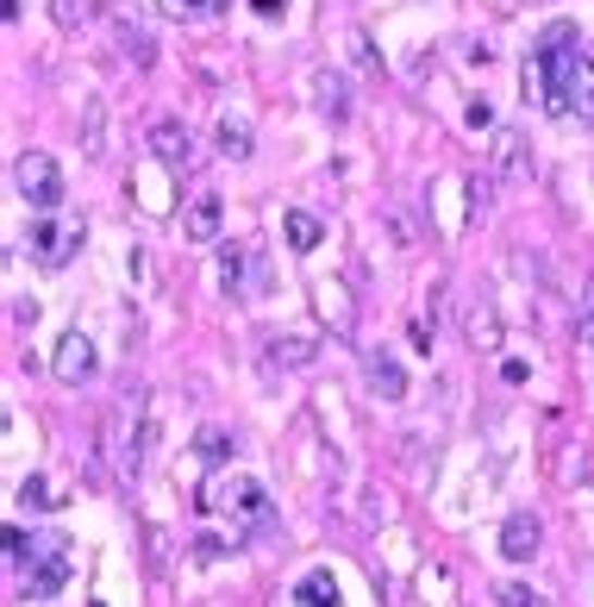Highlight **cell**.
I'll return each mask as SVG.
<instances>
[{"label": "cell", "mask_w": 594, "mask_h": 607, "mask_svg": "<svg viewBox=\"0 0 594 607\" xmlns=\"http://www.w3.org/2000/svg\"><path fill=\"white\" fill-rule=\"evenodd\" d=\"M589 63H594V45H582V32H576L570 20L545 26L539 51H532V70H539L545 107L557 113V120H564V113H576V101H582V82H589Z\"/></svg>", "instance_id": "obj_1"}, {"label": "cell", "mask_w": 594, "mask_h": 607, "mask_svg": "<svg viewBox=\"0 0 594 607\" xmlns=\"http://www.w3.org/2000/svg\"><path fill=\"white\" fill-rule=\"evenodd\" d=\"M207 507H220L238 538H257V532L275 527V501H270V488H263L257 476H225V482H213V488H207Z\"/></svg>", "instance_id": "obj_2"}, {"label": "cell", "mask_w": 594, "mask_h": 607, "mask_svg": "<svg viewBox=\"0 0 594 607\" xmlns=\"http://www.w3.org/2000/svg\"><path fill=\"white\" fill-rule=\"evenodd\" d=\"M13 182H20L25 207H38V213H57V207H63V170H57V157L50 151H25L20 170H13Z\"/></svg>", "instance_id": "obj_3"}, {"label": "cell", "mask_w": 594, "mask_h": 607, "mask_svg": "<svg viewBox=\"0 0 594 607\" xmlns=\"http://www.w3.org/2000/svg\"><path fill=\"white\" fill-rule=\"evenodd\" d=\"M63 582H70V545H63V538H45L38 552L25 557V602L63 595Z\"/></svg>", "instance_id": "obj_4"}, {"label": "cell", "mask_w": 594, "mask_h": 607, "mask_svg": "<svg viewBox=\"0 0 594 607\" xmlns=\"http://www.w3.org/2000/svg\"><path fill=\"white\" fill-rule=\"evenodd\" d=\"M82 238H88V232H82V220H50V213H38L25 245H32V257H38L45 270H63V263L82 251Z\"/></svg>", "instance_id": "obj_5"}, {"label": "cell", "mask_w": 594, "mask_h": 607, "mask_svg": "<svg viewBox=\"0 0 594 607\" xmlns=\"http://www.w3.org/2000/svg\"><path fill=\"white\" fill-rule=\"evenodd\" d=\"M145 145H150V157H157L163 170H175V176H195L200 170V151H195V138H188L182 120H157Z\"/></svg>", "instance_id": "obj_6"}, {"label": "cell", "mask_w": 594, "mask_h": 607, "mask_svg": "<svg viewBox=\"0 0 594 607\" xmlns=\"http://www.w3.org/2000/svg\"><path fill=\"white\" fill-rule=\"evenodd\" d=\"M545 545V527H539V513H507V527H500V557H513V563H532Z\"/></svg>", "instance_id": "obj_7"}, {"label": "cell", "mask_w": 594, "mask_h": 607, "mask_svg": "<svg viewBox=\"0 0 594 607\" xmlns=\"http://www.w3.org/2000/svg\"><path fill=\"white\" fill-rule=\"evenodd\" d=\"M50 376L57 382H88L95 376V345H88L82 332H70V338L57 345V357H50Z\"/></svg>", "instance_id": "obj_8"}, {"label": "cell", "mask_w": 594, "mask_h": 607, "mask_svg": "<svg viewBox=\"0 0 594 607\" xmlns=\"http://www.w3.org/2000/svg\"><path fill=\"white\" fill-rule=\"evenodd\" d=\"M363 376L382 401H407V370L395 363V351H363Z\"/></svg>", "instance_id": "obj_9"}, {"label": "cell", "mask_w": 594, "mask_h": 607, "mask_svg": "<svg viewBox=\"0 0 594 607\" xmlns=\"http://www.w3.org/2000/svg\"><path fill=\"white\" fill-rule=\"evenodd\" d=\"M225 226V201L220 195H200V201H188V213H182V232L195 238V245H213Z\"/></svg>", "instance_id": "obj_10"}, {"label": "cell", "mask_w": 594, "mask_h": 607, "mask_svg": "<svg viewBox=\"0 0 594 607\" xmlns=\"http://www.w3.org/2000/svg\"><path fill=\"white\" fill-rule=\"evenodd\" d=\"M463 332H470L475 351H500V313L488 301H470V313H463Z\"/></svg>", "instance_id": "obj_11"}, {"label": "cell", "mask_w": 594, "mask_h": 607, "mask_svg": "<svg viewBox=\"0 0 594 607\" xmlns=\"http://www.w3.org/2000/svg\"><path fill=\"white\" fill-rule=\"evenodd\" d=\"M282 238H288V251H320L325 226L307 213V207H288V213H282Z\"/></svg>", "instance_id": "obj_12"}, {"label": "cell", "mask_w": 594, "mask_h": 607, "mask_svg": "<svg viewBox=\"0 0 594 607\" xmlns=\"http://www.w3.org/2000/svg\"><path fill=\"white\" fill-rule=\"evenodd\" d=\"M213 138H220V151L232 157V163H245V157L257 151V132H250V120H238V113H220V132H213Z\"/></svg>", "instance_id": "obj_13"}, {"label": "cell", "mask_w": 594, "mask_h": 607, "mask_svg": "<svg viewBox=\"0 0 594 607\" xmlns=\"http://www.w3.org/2000/svg\"><path fill=\"white\" fill-rule=\"evenodd\" d=\"M313 95H320V113H325V120H350V88H345V76L313 70Z\"/></svg>", "instance_id": "obj_14"}, {"label": "cell", "mask_w": 594, "mask_h": 607, "mask_svg": "<svg viewBox=\"0 0 594 607\" xmlns=\"http://www.w3.org/2000/svg\"><path fill=\"white\" fill-rule=\"evenodd\" d=\"M295 607H338V577L332 570H307L295 582Z\"/></svg>", "instance_id": "obj_15"}, {"label": "cell", "mask_w": 594, "mask_h": 607, "mask_svg": "<svg viewBox=\"0 0 594 607\" xmlns=\"http://www.w3.org/2000/svg\"><path fill=\"white\" fill-rule=\"evenodd\" d=\"M245 270H250V251L245 245H225L220 251V288L232 301H245Z\"/></svg>", "instance_id": "obj_16"}, {"label": "cell", "mask_w": 594, "mask_h": 607, "mask_svg": "<svg viewBox=\"0 0 594 607\" xmlns=\"http://www.w3.org/2000/svg\"><path fill=\"white\" fill-rule=\"evenodd\" d=\"M313 357H320V345H313V338H275L270 345V363H282V370H307V363H313Z\"/></svg>", "instance_id": "obj_17"}, {"label": "cell", "mask_w": 594, "mask_h": 607, "mask_svg": "<svg viewBox=\"0 0 594 607\" xmlns=\"http://www.w3.org/2000/svg\"><path fill=\"white\" fill-rule=\"evenodd\" d=\"M495 176H525V138L520 132H495Z\"/></svg>", "instance_id": "obj_18"}, {"label": "cell", "mask_w": 594, "mask_h": 607, "mask_svg": "<svg viewBox=\"0 0 594 607\" xmlns=\"http://www.w3.org/2000/svg\"><path fill=\"white\" fill-rule=\"evenodd\" d=\"M195 451H200V463H207V470H220V463H225V457H232V451H238V445H232V432L207 426V432H200V438H195Z\"/></svg>", "instance_id": "obj_19"}, {"label": "cell", "mask_w": 594, "mask_h": 607, "mask_svg": "<svg viewBox=\"0 0 594 607\" xmlns=\"http://www.w3.org/2000/svg\"><path fill=\"white\" fill-rule=\"evenodd\" d=\"M120 45H125V57H132L138 70H145L150 57H157V45H150V32L138 26V20H120Z\"/></svg>", "instance_id": "obj_20"}, {"label": "cell", "mask_w": 594, "mask_h": 607, "mask_svg": "<svg viewBox=\"0 0 594 607\" xmlns=\"http://www.w3.org/2000/svg\"><path fill=\"white\" fill-rule=\"evenodd\" d=\"M320 313L332 320L338 332H350V301H345V288H320Z\"/></svg>", "instance_id": "obj_21"}, {"label": "cell", "mask_w": 594, "mask_h": 607, "mask_svg": "<svg viewBox=\"0 0 594 607\" xmlns=\"http://www.w3.org/2000/svg\"><path fill=\"white\" fill-rule=\"evenodd\" d=\"M225 0H163V13H175V20H213Z\"/></svg>", "instance_id": "obj_22"}, {"label": "cell", "mask_w": 594, "mask_h": 607, "mask_svg": "<svg viewBox=\"0 0 594 607\" xmlns=\"http://www.w3.org/2000/svg\"><path fill=\"white\" fill-rule=\"evenodd\" d=\"M495 602L500 607H545V595H539V589H525V582H500Z\"/></svg>", "instance_id": "obj_23"}, {"label": "cell", "mask_w": 594, "mask_h": 607, "mask_svg": "<svg viewBox=\"0 0 594 607\" xmlns=\"http://www.w3.org/2000/svg\"><path fill=\"white\" fill-rule=\"evenodd\" d=\"M88 151L107 157V107L100 101H88Z\"/></svg>", "instance_id": "obj_24"}, {"label": "cell", "mask_w": 594, "mask_h": 607, "mask_svg": "<svg viewBox=\"0 0 594 607\" xmlns=\"http://www.w3.org/2000/svg\"><path fill=\"white\" fill-rule=\"evenodd\" d=\"M20 501H25V507H57V501H50V482H45V476H25V482H20Z\"/></svg>", "instance_id": "obj_25"}, {"label": "cell", "mask_w": 594, "mask_h": 607, "mask_svg": "<svg viewBox=\"0 0 594 607\" xmlns=\"http://www.w3.org/2000/svg\"><path fill=\"white\" fill-rule=\"evenodd\" d=\"M582 345H594V276H589V301H582Z\"/></svg>", "instance_id": "obj_26"}, {"label": "cell", "mask_w": 594, "mask_h": 607, "mask_svg": "<svg viewBox=\"0 0 594 607\" xmlns=\"http://www.w3.org/2000/svg\"><path fill=\"white\" fill-rule=\"evenodd\" d=\"M589 76H594V63H589ZM582 120H594V82H582Z\"/></svg>", "instance_id": "obj_27"}, {"label": "cell", "mask_w": 594, "mask_h": 607, "mask_svg": "<svg viewBox=\"0 0 594 607\" xmlns=\"http://www.w3.org/2000/svg\"><path fill=\"white\" fill-rule=\"evenodd\" d=\"M250 7H257V13H263V20H275V13H282V7H288V0H250Z\"/></svg>", "instance_id": "obj_28"}]
</instances>
